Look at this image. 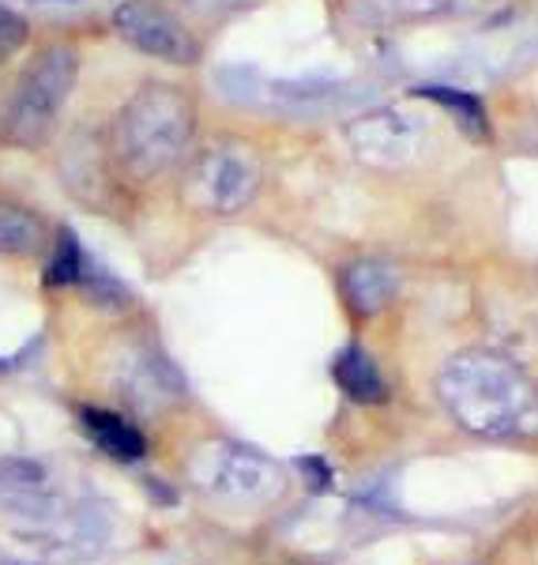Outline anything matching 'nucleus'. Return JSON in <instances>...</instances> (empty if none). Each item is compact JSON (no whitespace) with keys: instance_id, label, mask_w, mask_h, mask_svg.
<instances>
[{"instance_id":"1a4fd4ad","label":"nucleus","mask_w":538,"mask_h":565,"mask_svg":"<svg viewBox=\"0 0 538 565\" xmlns=\"http://www.w3.org/2000/svg\"><path fill=\"white\" fill-rule=\"evenodd\" d=\"M340 287L351 313L373 317L380 309H388L391 298L399 295V271L388 260H354L343 268Z\"/></svg>"},{"instance_id":"a211bd4d","label":"nucleus","mask_w":538,"mask_h":565,"mask_svg":"<svg viewBox=\"0 0 538 565\" xmlns=\"http://www.w3.org/2000/svg\"><path fill=\"white\" fill-rule=\"evenodd\" d=\"M302 471H309V476L316 479L313 487H324V482H327V468H324L321 460H302Z\"/></svg>"},{"instance_id":"7ed1b4c3","label":"nucleus","mask_w":538,"mask_h":565,"mask_svg":"<svg viewBox=\"0 0 538 565\" xmlns=\"http://www.w3.org/2000/svg\"><path fill=\"white\" fill-rule=\"evenodd\" d=\"M79 79V53L72 45H45L26 61L12 98L0 114V136L15 148H42L53 140Z\"/></svg>"},{"instance_id":"6e6552de","label":"nucleus","mask_w":538,"mask_h":565,"mask_svg":"<svg viewBox=\"0 0 538 565\" xmlns=\"http://www.w3.org/2000/svg\"><path fill=\"white\" fill-rule=\"evenodd\" d=\"M117 388H121V396H129L136 407H143V412H162V407L177 404V399L185 396V385H181L177 370L154 351L129 354V359L121 362V373H117Z\"/></svg>"},{"instance_id":"f8f14e48","label":"nucleus","mask_w":538,"mask_h":565,"mask_svg":"<svg viewBox=\"0 0 538 565\" xmlns=\"http://www.w3.org/2000/svg\"><path fill=\"white\" fill-rule=\"evenodd\" d=\"M332 377H335V385L351 399H358V404H380V399L388 396V385H385V377H380L377 362L362 348H354V343L335 354Z\"/></svg>"},{"instance_id":"f3484780","label":"nucleus","mask_w":538,"mask_h":565,"mask_svg":"<svg viewBox=\"0 0 538 565\" xmlns=\"http://www.w3.org/2000/svg\"><path fill=\"white\" fill-rule=\"evenodd\" d=\"M189 12H204V15H218V12H230V8L245 4V0H181Z\"/></svg>"},{"instance_id":"4468645a","label":"nucleus","mask_w":538,"mask_h":565,"mask_svg":"<svg viewBox=\"0 0 538 565\" xmlns=\"http://www.w3.org/2000/svg\"><path fill=\"white\" fill-rule=\"evenodd\" d=\"M76 287L84 290V298H87L90 306H98V309H114V313H121V309H129V302H132L129 287H125L121 279L109 276V271L103 268V264H95V260H84V271H79Z\"/></svg>"},{"instance_id":"423d86ee","label":"nucleus","mask_w":538,"mask_h":565,"mask_svg":"<svg viewBox=\"0 0 538 565\" xmlns=\"http://www.w3.org/2000/svg\"><path fill=\"white\" fill-rule=\"evenodd\" d=\"M114 26L132 50L148 53L154 61H166V65H196L200 61V42L193 39V31L185 23H177V15H170L166 8L151 4V0L117 4Z\"/></svg>"},{"instance_id":"9b49d317","label":"nucleus","mask_w":538,"mask_h":565,"mask_svg":"<svg viewBox=\"0 0 538 565\" xmlns=\"http://www.w3.org/2000/svg\"><path fill=\"white\" fill-rule=\"evenodd\" d=\"M79 423H84L87 437L106 452L109 460L132 463V460H140L143 452H148L143 434L136 430L125 415H114V412H106V407H84V412H79Z\"/></svg>"},{"instance_id":"9d476101","label":"nucleus","mask_w":538,"mask_h":565,"mask_svg":"<svg viewBox=\"0 0 538 565\" xmlns=\"http://www.w3.org/2000/svg\"><path fill=\"white\" fill-rule=\"evenodd\" d=\"M50 245V223L34 207L20 200H0V257L31 260L42 257Z\"/></svg>"},{"instance_id":"39448f33","label":"nucleus","mask_w":538,"mask_h":565,"mask_svg":"<svg viewBox=\"0 0 538 565\" xmlns=\"http://www.w3.org/2000/svg\"><path fill=\"white\" fill-rule=\"evenodd\" d=\"M189 476L204 494L223 501H268L279 494V468L257 449L234 441L204 445L189 463Z\"/></svg>"},{"instance_id":"f257e3e1","label":"nucleus","mask_w":538,"mask_h":565,"mask_svg":"<svg viewBox=\"0 0 538 565\" xmlns=\"http://www.w3.org/2000/svg\"><path fill=\"white\" fill-rule=\"evenodd\" d=\"M444 412L474 437L531 441L538 437V388L516 362L494 351L452 354L437 373Z\"/></svg>"},{"instance_id":"ddd939ff","label":"nucleus","mask_w":538,"mask_h":565,"mask_svg":"<svg viewBox=\"0 0 538 565\" xmlns=\"http://www.w3.org/2000/svg\"><path fill=\"white\" fill-rule=\"evenodd\" d=\"M418 98H430L444 109V114H452L455 121L463 125V132L471 136V140H489V117H486V106L478 103L474 95L467 90H449V87H418L415 90Z\"/></svg>"},{"instance_id":"0eeeda50","label":"nucleus","mask_w":538,"mask_h":565,"mask_svg":"<svg viewBox=\"0 0 538 565\" xmlns=\"http://www.w3.org/2000/svg\"><path fill=\"white\" fill-rule=\"evenodd\" d=\"M346 140H351L362 162L377 170H396L418 159L426 143V129L422 121L399 114V109H373V114H362L358 121L346 125Z\"/></svg>"},{"instance_id":"dca6fc26","label":"nucleus","mask_w":538,"mask_h":565,"mask_svg":"<svg viewBox=\"0 0 538 565\" xmlns=\"http://www.w3.org/2000/svg\"><path fill=\"white\" fill-rule=\"evenodd\" d=\"M26 39H31V26H26L23 15L12 12L8 4H0V65L12 61L26 45Z\"/></svg>"},{"instance_id":"6ab92c4d","label":"nucleus","mask_w":538,"mask_h":565,"mask_svg":"<svg viewBox=\"0 0 538 565\" xmlns=\"http://www.w3.org/2000/svg\"><path fill=\"white\" fill-rule=\"evenodd\" d=\"M418 8H430V12H437V8H455L460 0H415Z\"/></svg>"},{"instance_id":"2eb2a0df","label":"nucleus","mask_w":538,"mask_h":565,"mask_svg":"<svg viewBox=\"0 0 538 565\" xmlns=\"http://www.w3.org/2000/svg\"><path fill=\"white\" fill-rule=\"evenodd\" d=\"M84 249H79L76 234L68 231H57V238L50 245V260H45V282L50 287H76L79 271H84Z\"/></svg>"},{"instance_id":"f03ea898","label":"nucleus","mask_w":538,"mask_h":565,"mask_svg":"<svg viewBox=\"0 0 538 565\" xmlns=\"http://www.w3.org/2000/svg\"><path fill=\"white\" fill-rule=\"evenodd\" d=\"M196 132V109L185 90L170 84H148L117 109L109 129V159L129 178L166 174L185 159Z\"/></svg>"},{"instance_id":"20e7f679","label":"nucleus","mask_w":538,"mask_h":565,"mask_svg":"<svg viewBox=\"0 0 538 565\" xmlns=\"http://www.w3.org/2000/svg\"><path fill=\"white\" fill-rule=\"evenodd\" d=\"M260 189V162L241 143H215L200 151L185 167L181 193L193 207L212 215H234L245 204H252Z\"/></svg>"}]
</instances>
